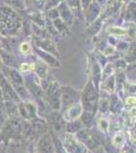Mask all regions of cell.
<instances>
[{
    "mask_svg": "<svg viewBox=\"0 0 136 153\" xmlns=\"http://www.w3.org/2000/svg\"><path fill=\"white\" fill-rule=\"evenodd\" d=\"M80 101L83 111L96 114L99 108V94L93 82H88L83 92L80 93Z\"/></svg>",
    "mask_w": 136,
    "mask_h": 153,
    "instance_id": "cell-1",
    "label": "cell"
},
{
    "mask_svg": "<svg viewBox=\"0 0 136 153\" xmlns=\"http://www.w3.org/2000/svg\"><path fill=\"white\" fill-rule=\"evenodd\" d=\"M80 102V93L71 87L60 88V108L65 111L68 107Z\"/></svg>",
    "mask_w": 136,
    "mask_h": 153,
    "instance_id": "cell-2",
    "label": "cell"
},
{
    "mask_svg": "<svg viewBox=\"0 0 136 153\" xmlns=\"http://www.w3.org/2000/svg\"><path fill=\"white\" fill-rule=\"evenodd\" d=\"M63 146L67 153H87V148L85 145L78 141L73 134L69 133L64 136Z\"/></svg>",
    "mask_w": 136,
    "mask_h": 153,
    "instance_id": "cell-3",
    "label": "cell"
},
{
    "mask_svg": "<svg viewBox=\"0 0 136 153\" xmlns=\"http://www.w3.org/2000/svg\"><path fill=\"white\" fill-rule=\"evenodd\" d=\"M0 90L2 93V101H15L21 102L18 96L16 95L15 91L13 89V86L9 83V81L2 74H0Z\"/></svg>",
    "mask_w": 136,
    "mask_h": 153,
    "instance_id": "cell-4",
    "label": "cell"
},
{
    "mask_svg": "<svg viewBox=\"0 0 136 153\" xmlns=\"http://www.w3.org/2000/svg\"><path fill=\"white\" fill-rule=\"evenodd\" d=\"M18 114L26 120H31L37 117V106L31 101H21L17 104Z\"/></svg>",
    "mask_w": 136,
    "mask_h": 153,
    "instance_id": "cell-5",
    "label": "cell"
},
{
    "mask_svg": "<svg viewBox=\"0 0 136 153\" xmlns=\"http://www.w3.org/2000/svg\"><path fill=\"white\" fill-rule=\"evenodd\" d=\"M54 143L52 141V138L49 134L41 135L36 145V152L37 153H54Z\"/></svg>",
    "mask_w": 136,
    "mask_h": 153,
    "instance_id": "cell-6",
    "label": "cell"
},
{
    "mask_svg": "<svg viewBox=\"0 0 136 153\" xmlns=\"http://www.w3.org/2000/svg\"><path fill=\"white\" fill-rule=\"evenodd\" d=\"M46 120H47V122L49 123V125L51 126L52 130H54L56 133L61 132V130H63L66 126L64 117L59 112H57V110L51 111L47 115Z\"/></svg>",
    "mask_w": 136,
    "mask_h": 153,
    "instance_id": "cell-7",
    "label": "cell"
},
{
    "mask_svg": "<svg viewBox=\"0 0 136 153\" xmlns=\"http://www.w3.org/2000/svg\"><path fill=\"white\" fill-rule=\"evenodd\" d=\"M75 134L78 141H80L86 147H90L91 149H95V148L99 147L98 140L95 139V137L90 134L87 129H81L77 133H75Z\"/></svg>",
    "mask_w": 136,
    "mask_h": 153,
    "instance_id": "cell-8",
    "label": "cell"
},
{
    "mask_svg": "<svg viewBox=\"0 0 136 153\" xmlns=\"http://www.w3.org/2000/svg\"><path fill=\"white\" fill-rule=\"evenodd\" d=\"M1 71H2V73H3L2 75L9 81V83H10L12 86L24 85L23 76H21V74L16 70H14V68H9V66H2Z\"/></svg>",
    "mask_w": 136,
    "mask_h": 153,
    "instance_id": "cell-9",
    "label": "cell"
},
{
    "mask_svg": "<svg viewBox=\"0 0 136 153\" xmlns=\"http://www.w3.org/2000/svg\"><path fill=\"white\" fill-rule=\"evenodd\" d=\"M83 109H82V106H81V103L78 102L76 104H74L70 107H68L65 111H63L64 113V120H78L80 117V114L82 113Z\"/></svg>",
    "mask_w": 136,
    "mask_h": 153,
    "instance_id": "cell-10",
    "label": "cell"
},
{
    "mask_svg": "<svg viewBox=\"0 0 136 153\" xmlns=\"http://www.w3.org/2000/svg\"><path fill=\"white\" fill-rule=\"evenodd\" d=\"M0 58L3 65L5 66H9V68H14L16 65V59L13 55H11L10 53L6 52V51L0 50Z\"/></svg>",
    "mask_w": 136,
    "mask_h": 153,
    "instance_id": "cell-11",
    "label": "cell"
},
{
    "mask_svg": "<svg viewBox=\"0 0 136 153\" xmlns=\"http://www.w3.org/2000/svg\"><path fill=\"white\" fill-rule=\"evenodd\" d=\"M93 118L95 114L88 111H82L79 117V120L85 128H91L93 125Z\"/></svg>",
    "mask_w": 136,
    "mask_h": 153,
    "instance_id": "cell-12",
    "label": "cell"
},
{
    "mask_svg": "<svg viewBox=\"0 0 136 153\" xmlns=\"http://www.w3.org/2000/svg\"><path fill=\"white\" fill-rule=\"evenodd\" d=\"M83 126L80 123L79 120H70L68 122V124L66 125V129H67V133L69 134H75L78 131L83 129Z\"/></svg>",
    "mask_w": 136,
    "mask_h": 153,
    "instance_id": "cell-13",
    "label": "cell"
},
{
    "mask_svg": "<svg viewBox=\"0 0 136 153\" xmlns=\"http://www.w3.org/2000/svg\"><path fill=\"white\" fill-rule=\"evenodd\" d=\"M121 107H122V103L118 99L117 96H115V95L112 96V98H111V100H110V103H109V109L113 113H117L121 109Z\"/></svg>",
    "mask_w": 136,
    "mask_h": 153,
    "instance_id": "cell-14",
    "label": "cell"
},
{
    "mask_svg": "<svg viewBox=\"0 0 136 153\" xmlns=\"http://www.w3.org/2000/svg\"><path fill=\"white\" fill-rule=\"evenodd\" d=\"M8 120V115H7L5 106H4L3 101H0V124H4Z\"/></svg>",
    "mask_w": 136,
    "mask_h": 153,
    "instance_id": "cell-15",
    "label": "cell"
},
{
    "mask_svg": "<svg viewBox=\"0 0 136 153\" xmlns=\"http://www.w3.org/2000/svg\"><path fill=\"white\" fill-rule=\"evenodd\" d=\"M36 71L38 74V76L42 79H46L47 76V68L45 66L44 63H41V65H36Z\"/></svg>",
    "mask_w": 136,
    "mask_h": 153,
    "instance_id": "cell-16",
    "label": "cell"
},
{
    "mask_svg": "<svg viewBox=\"0 0 136 153\" xmlns=\"http://www.w3.org/2000/svg\"><path fill=\"white\" fill-rule=\"evenodd\" d=\"M19 50H21V53L28 54V53L31 52V47H29V43H26V42H24V43H21V46H19Z\"/></svg>",
    "mask_w": 136,
    "mask_h": 153,
    "instance_id": "cell-17",
    "label": "cell"
},
{
    "mask_svg": "<svg viewBox=\"0 0 136 153\" xmlns=\"http://www.w3.org/2000/svg\"><path fill=\"white\" fill-rule=\"evenodd\" d=\"M106 153H119V149L115 145H106L105 148Z\"/></svg>",
    "mask_w": 136,
    "mask_h": 153,
    "instance_id": "cell-18",
    "label": "cell"
},
{
    "mask_svg": "<svg viewBox=\"0 0 136 153\" xmlns=\"http://www.w3.org/2000/svg\"><path fill=\"white\" fill-rule=\"evenodd\" d=\"M124 143V139H123V137L121 135H117L115 136V140H114V144H115L116 147L118 146H121V145Z\"/></svg>",
    "mask_w": 136,
    "mask_h": 153,
    "instance_id": "cell-19",
    "label": "cell"
},
{
    "mask_svg": "<svg viewBox=\"0 0 136 153\" xmlns=\"http://www.w3.org/2000/svg\"><path fill=\"white\" fill-rule=\"evenodd\" d=\"M29 68H31V65H29V63H23V65H19V70H21V71H23V73L28 71Z\"/></svg>",
    "mask_w": 136,
    "mask_h": 153,
    "instance_id": "cell-20",
    "label": "cell"
},
{
    "mask_svg": "<svg viewBox=\"0 0 136 153\" xmlns=\"http://www.w3.org/2000/svg\"><path fill=\"white\" fill-rule=\"evenodd\" d=\"M93 153H106V152H105V150H104L102 147L99 146V147L95 148V152H93Z\"/></svg>",
    "mask_w": 136,
    "mask_h": 153,
    "instance_id": "cell-21",
    "label": "cell"
},
{
    "mask_svg": "<svg viewBox=\"0 0 136 153\" xmlns=\"http://www.w3.org/2000/svg\"><path fill=\"white\" fill-rule=\"evenodd\" d=\"M2 66H3V63H2L1 58H0V70H1V68H2Z\"/></svg>",
    "mask_w": 136,
    "mask_h": 153,
    "instance_id": "cell-22",
    "label": "cell"
},
{
    "mask_svg": "<svg viewBox=\"0 0 136 153\" xmlns=\"http://www.w3.org/2000/svg\"><path fill=\"white\" fill-rule=\"evenodd\" d=\"M0 101H2V93H1V90H0Z\"/></svg>",
    "mask_w": 136,
    "mask_h": 153,
    "instance_id": "cell-23",
    "label": "cell"
}]
</instances>
